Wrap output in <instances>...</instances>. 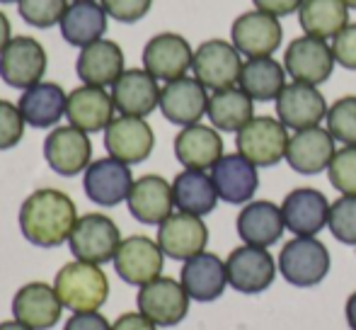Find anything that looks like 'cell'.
Returning a JSON list of instances; mask_svg holds the SVG:
<instances>
[{
  "mask_svg": "<svg viewBox=\"0 0 356 330\" xmlns=\"http://www.w3.org/2000/svg\"><path fill=\"white\" fill-rule=\"evenodd\" d=\"M298 19L308 37L334 39L349 24V8L344 0H303Z\"/></svg>",
  "mask_w": 356,
  "mask_h": 330,
  "instance_id": "cell-34",
  "label": "cell"
},
{
  "mask_svg": "<svg viewBox=\"0 0 356 330\" xmlns=\"http://www.w3.org/2000/svg\"><path fill=\"white\" fill-rule=\"evenodd\" d=\"M194 63V52L184 37L175 32L155 34L143 49V68L155 81H177L184 78Z\"/></svg>",
  "mask_w": 356,
  "mask_h": 330,
  "instance_id": "cell-15",
  "label": "cell"
},
{
  "mask_svg": "<svg viewBox=\"0 0 356 330\" xmlns=\"http://www.w3.org/2000/svg\"><path fill=\"white\" fill-rule=\"evenodd\" d=\"M44 158L61 178H75L92 163V141L75 127H56L44 141Z\"/></svg>",
  "mask_w": 356,
  "mask_h": 330,
  "instance_id": "cell-14",
  "label": "cell"
},
{
  "mask_svg": "<svg viewBox=\"0 0 356 330\" xmlns=\"http://www.w3.org/2000/svg\"><path fill=\"white\" fill-rule=\"evenodd\" d=\"M332 54L339 66L356 71V22L347 24L337 37L332 39Z\"/></svg>",
  "mask_w": 356,
  "mask_h": 330,
  "instance_id": "cell-43",
  "label": "cell"
},
{
  "mask_svg": "<svg viewBox=\"0 0 356 330\" xmlns=\"http://www.w3.org/2000/svg\"><path fill=\"white\" fill-rule=\"evenodd\" d=\"M114 100L104 88L97 85H80L68 93L66 117L71 127L85 134L104 132L114 122Z\"/></svg>",
  "mask_w": 356,
  "mask_h": 330,
  "instance_id": "cell-22",
  "label": "cell"
},
{
  "mask_svg": "<svg viewBox=\"0 0 356 330\" xmlns=\"http://www.w3.org/2000/svg\"><path fill=\"white\" fill-rule=\"evenodd\" d=\"M209 95L207 88L197 78H177V81L165 83L160 90V112L168 122L179 127H192L207 114Z\"/></svg>",
  "mask_w": 356,
  "mask_h": 330,
  "instance_id": "cell-21",
  "label": "cell"
},
{
  "mask_svg": "<svg viewBox=\"0 0 356 330\" xmlns=\"http://www.w3.org/2000/svg\"><path fill=\"white\" fill-rule=\"evenodd\" d=\"M153 0H102V8L114 22L134 24L150 13Z\"/></svg>",
  "mask_w": 356,
  "mask_h": 330,
  "instance_id": "cell-42",
  "label": "cell"
},
{
  "mask_svg": "<svg viewBox=\"0 0 356 330\" xmlns=\"http://www.w3.org/2000/svg\"><path fill=\"white\" fill-rule=\"evenodd\" d=\"M0 330H32V328H27L24 323H19V321H3V323H0Z\"/></svg>",
  "mask_w": 356,
  "mask_h": 330,
  "instance_id": "cell-49",
  "label": "cell"
},
{
  "mask_svg": "<svg viewBox=\"0 0 356 330\" xmlns=\"http://www.w3.org/2000/svg\"><path fill=\"white\" fill-rule=\"evenodd\" d=\"M172 197L179 212L194 214V217L211 214L220 199L213 178L207 175V170H182L172 180Z\"/></svg>",
  "mask_w": 356,
  "mask_h": 330,
  "instance_id": "cell-32",
  "label": "cell"
},
{
  "mask_svg": "<svg viewBox=\"0 0 356 330\" xmlns=\"http://www.w3.org/2000/svg\"><path fill=\"white\" fill-rule=\"evenodd\" d=\"M107 17L102 3L95 0H80V3L68 5L66 15L61 19V34L73 47H90L99 42L102 34L107 32Z\"/></svg>",
  "mask_w": 356,
  "mask_h": 330,
  "instance_id": "cell-33",
  "label": "cell"
},
{
  "mask_svg": "<svg viewBox=\"0 0 356 330\" xmlns=\"http://www.w3.org/2000/svg\"><path fill=\"white\" fill-rule=\"evenodd\" d=\"M327 102H325L323 93L318 85L308 83H289L277 97V117L286 129H313L320 127L325 117H327Z\"/></svg>",
  "mask_w": 356,
  "mask_h": 330,
  "instance_id": "cell-16",
  "label": "cell"
},
{
  "mask_svg": "<svg viewBox=\"0 0 356 330\" xmlns=\"http://www.w3.org/2000/svg\"><path fill=\"white\" fill-rule=\"evenodd\" d=\"M104 148L112 158L136 165L143 163L155 148V134L150 124L141 117H114L104 129Z\"/></svg>",
  "mask_w": 356,
  "mask_h": 330,
  "instance_id": "cell-17",
  "label": "cell"
},
{
  "mask_svg": "<svg viewBox=\"0 0 356 330\" xmlns=\"http://www.w3.org/2000/svg\"><path fill=\"white\" fill-rule=\"evenodd\" d=\"M334 139L327 129H300L289 139L286 161L300 175H318L330 168L334 158Z\"/></svg>",
  "mask_w": 356,
  "mask_h": 330,
  "instance_id": "cell-24",
  "label": "cell"
},
{
  "mask_svg": "<svg viewBox=\"0 0 356 330\" xmlns=\"http://www.w3.org/2000/svg\"><path fill=\"white\" fill-rule=\"evenodd\" d=\"M344 313H347V323H349V328L356 330V292L352 294V297L347 299V306H344Z\"/></svg>",
  "mask_w": 356,
  "mask_h": 330,
  "instance_id": "cell-48",
  "label": "cell"
},
{
  "mask_svg": "<svg viewBox=\"0 0 356 330\" xmlns=\"http://www.w3.org/2000/svg\"><path fill=\"white\" fill-rule=\"evenodd\" d=\"M218 197L228 204H248L259 187L257 165L240 153H228L211 168Z\"/></svg>",
  "mask_w": 356,
  "mask_h": 330,
  "instance_id": "cell-25",
  "label": "cell"
},
{
  "mask_svg": "<svg viewBox=\"0 0 356 330\" xmlns=\"http://www.w3.org/2000/svg\"><path fill=\"white\" fill-rule=\"evenodd\" d=\"M19 112L34 129H51L66 117L68 95L58 83H37L19 97Z\"/></svg>",
  "mask_w": 356,
  "mask_h": 330,
  "instance_id": "cell-31",
  "label": "cell"
},
{
  "mask_svg": "<svg viewBox=\"0 0 356 330\" xmlns=\"http://www.w3.org/2000/svg\"><path fill=\"white\" fill-rule=\"evenodd\" d=\"M334 54L325 39L298 37L289 44L284 54V68L293 81L320 85L325 83L334 71Z\"/></svg>",
  "mask_w": 356,
  "mask_h": 330,
  "instance_id": "cell-11",
  "label": "cell"
},
{
  "mask_svg": "<svg viewBox=\"0 0 356 330\" xmlns=\"http://www.w3.org/2000/svg\"><path fill=\"white\" fill-rule=\"evenodd\" d=\"M112 100L124 117L145 119L155 107H160L158 81L145 68L124 71L122 78L112 85Z\"/></svg>",
  "mask_w": 356,
  "mask_h": 330,
  "instance_id": "cell-26",
  "label": "cell"
},
{
  "mask_svg": "<svg viewBox=\"0 0 356 330\" xmlns=\"http://www.w3.org/2000/svg\"><path fill=\"white\" fill-rule=\"evenodd\" d=\"M330 182L342 194L356 197V146H344L334 153L327 168Z\"/></svg>",
  "mask_w": 356,
  "mask_h": 330,
  "instance_id": "cell-40",
  "label": "cell"
},
{
  "mask_svg": "<svg viewBox=\"0 0 356 330\" xmlns=\"http://www.w3.org/2000/svg\"><path fill=\"white\" fill-rule=\"evenodd\" d=\"M63 330H112V326H109V321L99 311H90V313H73L66 321Z\"/></svg>",
  "mask_w": 356,
  "mask_h": 330,
  "instance_id": "cell-44",
  "label": "cell"
},
{
  "mask_svg": "<svg viewBox=\"0 0 356 330\" xmlns=\"http://www.w3.org/2000/svg\"><path fill=\"white\" fill-rule=\"evenodd\" d=\"M182 287L194 301H216L228 287V269L225 262L213 253H199L189 258L182 267Z\"/></svg>",
  "mask_w": 356,
  "mask_h": 330,
  "instance_id": "cell-28",
  "label": "cell"
},
{
  "mask_svg": "<svg viewBox=\"0 0 356 330\" xmlns=\"http://www.w3.org/2000/svg\"><path fill=\"white\" fill-rule=\"evenodd\" d=\"M10 39H13V27H10V19L5 17V13H0V54H3V49L10 44Z\"/></svg>",
  "mask_w": 356,
  "mask_h": 330,
  "instance_id": "cell-47",
  "label": "cell"
},
{
  "mask_svg": "<svg viewBox=\"0 0 356 330\" xmlns=\"http://www.w3.org/2000/svg\"><path fill=\"white\" fill-rule=\"evenodd\" d=\"M209 243V228L202 217L177 212L158 226V246L172 260H184L204 253Z\"/></svg>",
  "mask_w": 356,
  "mask_h": 330,
  "instance_id": "cell-19",
  "label": "cell"
},
{
  "mask_svg": "<svg viewBox=\"0 0 356 330\" xmlns=\"http://www.w3.org/2000/svg\"><path fill=\"white\" fill-rule=\"evenodd\" d=\"M344 3H347V8H354L356 10V0H344Z\"/></svg>",
  "mask_w": 356,
  "mask_h": 330,
  "instance_id": "cell-50",
  "label": "cell"
},
{
  "mask_svg": "<svg viewBox=\"0 0 356 330\" xmlns=\"http://www.w3.org/2000/svg\"><path fill=\"white\" fill-rule=\"evenodd\" d=\"M136 306L155 326L172 328L187 318L189 294L184 292L182 282H175L172 277H158L138 287Z\"/></svg>",
  "mask_w": 356,
  "mask_h": 330,
  "instance_id": "cell-7",
  "label": "cell"
},
{
  "mask_svg": "<svg viewBox=\"0 0 356 330\" xmlns=\"http://www.w3.org/2000/svg\"><path fill=\"white\" fill-rule=\"evenodd\" d=\"M235 228H238V236L245 246H274L286 228L282 207H277L274 202H267V199L248 202L243 207V212L238 214Z\"/></svg>",
  "mask_w": 356,
  "mask_h": 330,
  "instance_id": "cell-27",
  "label": "cell"
},
{
  "mask_svg": "<svg viewBox=\"0 0 356 330\" xmlns=\"http://www.w3.org/2000/svg\"><path fill=\"white\" fill-rule=\"evenodd\" d=\"M243 54L233 47V42L209 39L194 52L192 71L194 78L207 90H228L240 83L243 73Z\"/></svg>",
  "mask_w": 356,
  "mask_h": 330,
  "instance_id": "cell-6",
  "label": "cell"
},
{
  "mask_svg": "<svg viewBox=\"0 0 356 330\" xmlns=\"http://www.w3.org/2000/svg\"><path fill=\"white\" fill-rule=\"evenodd\" d=\"M75 202L61 189L44 187L32 192L19 207V231L37 248H58L68 243L78 223Z\"/></svg>",
  "mask_w": 356,
  "mask_h": 330,
  "instance_id": "cell-1",
  "label": "cell"
},
{
  "mask_svg": "<svg viewBox=\"0 0 356 330\" xmlns=\"http://www.w3.org/2000/svg\"><path fill=\"white\" fill-rule=\"evenodd\" d=\"M238 85L257 102H269V100H277L286 88V68L272 56L248 58L243 63Z\"/></svg>",
  "mask_w": 356,
  "mask_h": 330,
  "instance_id": "cell-36",
  "label": "cell"
},
{
  "mask_svg": "<svg viewBox=\"0 0 356 330\" xmlns=\"http://www.w3.org/2000/svg\"><path fill=\"white\" fill-rule=\"evenodd\" d=\"M127 204L136 221L145 226H160L165 219L172 217V184L160 175H143L134 182Z\"/></svg>",
  "mask_w": 356,
  "mask_h": 330,
  "instance_id": "cell-23",
  "label": "cell"
},
{
  "mask_svg": "<svg viewBox=\"0 0 356 330\" xmlns=\"http://www.w3.org/2000/svg\"><path fill=\"white\" fill-rule=\"evenodd\" d=\"M175 156L184 170H209L223 158V139L213 127L192 124L175 136Z\"/></svg>",
  "mask_w": 356,
  "mask_h": 330,
  "instance_id": "cell-30",
  "label": "cell"
},
{
  "mask_svg": "<svg viewBox=\"0 0 356 330\" xmlns=\"http://www.w3.org/2000/svg\"><path fill=\"white\" fill-rule=\"evenodd\" d=\"M289 134L286 127L274 117H252L243 129L238 132L235 146L238 153L245 156L257 168H272L286 158L289 148Z\"/></svg>",
  "mask_w": 356,
  "mask_h": 330,
  "instance_id": "cell-5",
  "label": "cell"
},
{
  "mask_svg": "<svg viewBox=\"0 0 356 330\" xmlns=\"http://www.w3.org/2000/svg\"><path fill=\"white\" fill-rule=\"evenodd\" d=\"M279 272L293 287H315L330 272V250L315 236H296L279 253Z\"/></svg>",
  "mask_w": 356,
  "mask_h": 330,
  "instance_id": "cell-3",
  "label": "cell"
},
{
  "mask_svg": "<svg viewBox=\"0 0 356 330\" xmlns=\"http://www.w3.org/2000/svg\"><path fill=\"white\" fill-rule=\"evenodd\" d=\"M0 3H19V0H0Z\"/></svg>",
  "mask_w": 356,
  "mask_h": 330,
  "instance_id": "cell-51",
  "label": "cell"
},
{
  "mask_svg": "<svg viewBox=\"0 0 356 330\" xmlns=\"http://www.w3.org/2000/svg\"><path fill=\"white\" fill-rule=\"evenodd\" d=\"M327 132L334 141H342L347 146H356V95L339 97L327 109Z\"/></svg>",
  "mask_w": 356,
  "mask_h": 330,
  "instance_id": "cell-37",
  "label": "cell"
},
{
  "mask_svg": "<svg viewBox=\"0 0 356 330\" xmlns=\"http://www.w3.org/2000/svg\"><path fill=\"white\" fill-rule=\"evenodd\" d=\"M134 182L136 180L131 175V165L112 156L92 161L83 178L85 194L90 202L99 204V207H117V204L127 202Z\"/></svg>",
  "mask_w": 356,
  "mask_h": 330,
  "instance_id": "cell-12",
  "label": "cell"
},
{
  "mask_svg": "<svg viewBox=\"0 0 356 330\" xmlns=\"http://www.w3.org/2000/svg\"><path fill=\"white\" fill-rule=\"evenodd\" d=\"M112 330H158V326L138 311V313H122L112 323Z\"/></svg>",
  "mask_w": 356,
  "mask_h": 330,
  "instance_id": "cell-46",
  "label": "cell"
},
{
  "mask_svg": "<svg viewBox=\"0 0 356 330\" xmlns=\"http://www.w3.org/2000/svg\"><path fill=\"white\" fill-rule=\"evenodd\" d=\"M47 73V52L32 37H13L0 54V78L17 90L42 83Z\"/></svg>",
  "mask_w": 356,
  "mask_h": 330,
  "instance_id": "cell-8",
  "label": "cell"
},
{
  "mask_svg": "<svg viewBox=\"0 0 356 330\" xmlns=\"http://www.w3.org/2000/svg\"><path fill=\"white\" fill-rule=\"evenodd\" d=\"M19 17L27 24L39 29H47L51 24H61L63 15L68 10L66 0H19Z\"/></svg>",
  "mask_w": 356,
  "mask_h": 330,
  "instance_id": "cell-38",
  "label": "cell"
},
{
  "mask_svg": "<svg viewBox=\"0 0 356 330\" xmlns=\"http://www.w3.org/2000/svg\"><path fill=\"white\" fill-rule=\"evenodd\" d=\"M54 289H56L63 308L73 313H90L104 306L109 297V279L99 265L73 260L58 269Z\"/></svg>",
  "mask_w": 356,
  "mask_h": 330,
  "instance_id": "cell-2",
  "label": "cell"
},
{
  "mask_svg": "<svg viewBox=\"0 0 356 330\" xmlns=\"http://www.w3.org/2000/svg\"><path fill=\"white\" fill-rule=\"evenodd\" d=\"M63 304L56 289L47 282H29L17 289L13 297L15 321L24 323L32 330H49L61 321Z\"/></svg>",
  "mask_w": 356,
  "mask_h": 330,
  "instance_id": "cell-18",
  "label": "cell"
},
{
  "mask_svg": "<svg viewBox=\"0 0 356 330\" xmlns=\"http://www.w3.org/2000/svg\"><path fill=\"white\" fill-rule=\"evenodd\" d=\"M73 3H80V0H73Z\"/></svg>",
  "mask_w": 356,
  "mask_h": 330,
  "instance_id": "cell-52",
  "label": "cell"
},
{
  "mask_svg": "<svg viewBox=\"0 0 356 330\" xmlns=\"http://www.w3.org/2000/svg\"><path fill=\"white\" fill-rule=\"evenodd\" d=\"M119 246H122L119 226L104 214H85V217H80L71 238H68V248H71L73 258L92 265L112 262Z\"/></svg>",
  "mask_w": 356,
  "mask_h": 330,
  "instance_id": "cell-4",
  "label": "cell"
},
{
  "mask_svg": "<svg viewBox=\"0 0 356 330\" xmlns=\"http://www.w3.org/2000/svg\"><path fill=\"white\" fill-rule=\"evenodd\" d=\"M112 262L124 282L131 287H143L160 277L165 253L158 241H150L148 236H129L127 241H122Z\"/></svg>",
  "mask_w": 356,
  "mask_h": 330,
  "instance_id": "cell-13",
  "label": "cell"
},
{
  "mask_svg": "<svg viewBox=\"0 0 356 330\" xmlns=\"http://www.w3.org/2000/svg\"><path fill=\"white\" fill-rule=\"evenodd\" d=\"M75 73L83 85H97V88L114 85L124 73L122 47L112 39H99L90 47H83L75 61Z\"/></svg>",
  "mask_w": 356,
  "mask_h": 330,
  "instance_id": "cell-29",
  "label": "cell"
},
{
  "mask_svg": "<svg viewBox=\"0 0 356 330\" xmlns=\"http://www.w3.org/2000/svg\"><path fill=\"white\" fill-rule=\"evenodd\" d=\"M228 284L240 294H259L272 287L277 277V260L267 248L243 246L235 248L225 260Z\"/></svg>",
  "mask_w": 356,
  "mask_h": 330,
  "instance_id": "cell-10",
  "label": "cell"
},
{
  "mask_svg": "<svg viewBox=\"0 0 356 330\" xmlns=\"http://www.w3.org/2000/svg\"><path fill=\"white\" fill-rule=\"evenodd\" d=\"M252 3L262 13H269L274 17H286V15H293L296 10H300L303 0H252Z\"/></svg>",
  "mask_w": 356,
  "mask_h": 330,
  "instance_id": "cell-45",
  "label": "cell"
},
{
  "mask_svg": "<svg viewBox=\"0 0 356 330\" xmlns=\"http://www.w3.org/2000/svg\"><path fill=\"white\" fill-rule=\"evenodd\" d=\"M284 29L279 17L262 10H250L243 13L230 27V42L243 56L248 58H262L272 56L282 47Z\"/></svg>",
  "mask_w": 356,
  "mask_h": 330,
  "instance_id": "cell-9",
  "label": "cell"
},
{
  "mask_svg": "<svg viewBox=\"0 0 356 330\" xmlns=\"http://www.w3.org/2000/svg\"><path fill=\"white\" fill-rule=\"evenodd\" d=\"M330 207L323 192L313 187H298L282 202L284 223L293 236H318L330 219Z\"/></svg>",
  "mask_w": 356,
  "mask_h": 330,
  "instance_id": "cell-20",
  "label": "cell"
},
{
  "mask_svg": "<svg viewBox=\"0 0 356 330\" xmlns=\"http://www.w3.org/2000/svg\"><path fill=\"white\" fill-rule=\"evenodd\" d=\"M207 114L211 119L213 129L238 134L254 117V100L243 88L216 90L209 97Z\"/></svg>",
  "mask_w": 356,
  "mask_h": 330,
  "instance_id": "cell-35",
  "label": "cell"
},
{
  "mask_svg": "<svg viewBox=\"0 0 356 330\" xmlns=\"http://www.w3.org/2000/svg\"><path fill=\"white\" fill-rule=\"evenodd\" d=\"M24 117L19 107L8 100H0V151L15 148L24 136Z\"/></svg>",
  "mask_w": 356,
  "mask_h": 330,
  "instance_id": "cell-41",
  "label": "cell"
},
{
  "mask_svg": "<svg viewBox=\"0 0 356 330\" xmlns=\"http://www.w3.org/2000/svg\"><path fill=\"white\" fill-rule=\"evenodd\" d=\"M327 228L332 236L344 246H356V197L342 194L337 202L330 207Z\"/></svg>",
  "mask_w": 356,
  "mask_h": 330,
  "instance_id": "cell-39",
  "label": "cell"
}]
</instances>
